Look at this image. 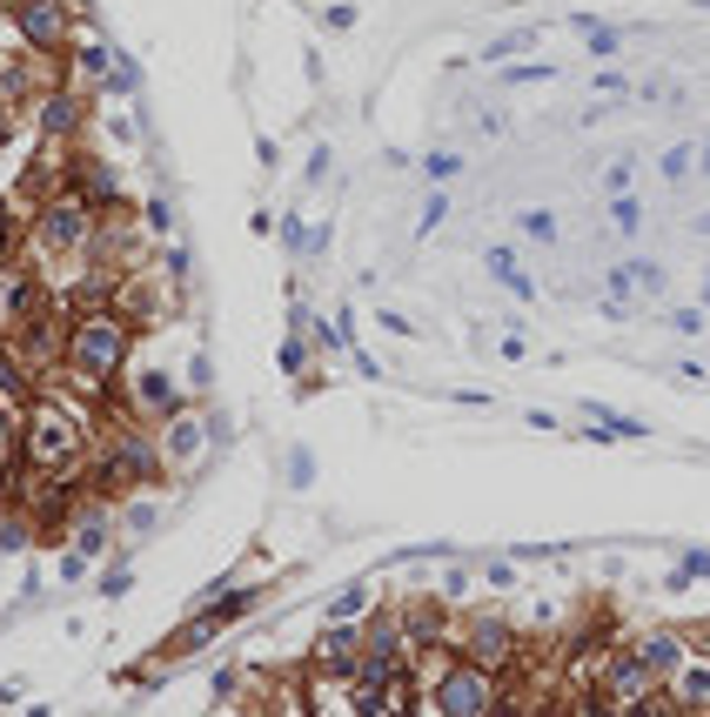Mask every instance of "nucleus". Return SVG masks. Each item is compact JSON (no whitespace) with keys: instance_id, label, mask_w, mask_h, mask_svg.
<instances>
[{"instance_id":"bb28decb","label":"nucleus","mask_w":710,"mask_h":717,"mask_svg":"<svg viewBox=\"0 0 710 717\" xmlns=\"http://www.w3.org/2000/svg\"><path fill=\"white\" fill-rule=\"evenodd\" d=\"M443 222H449V202H443V194H429V202H422V235L443 228Z\"/></svg>"},{"instance_id":"c9c22d12","label":"nucleus","mask_w":710,"mask_h":717,"mask_svg":"<svg viewBox=\"0 0 710 717\" xmlns=\"http://www.w3.org/2000/svg\"><path fill=\"white\" fill-rule=\"evenodd\" d=\"M697 8H710V0H697Z\"/></svg>"},{"instance_id":"423d86ee","label":"nucleus","mask_w":710,"mask_h":717,"mask_svg":"<svg viewBox=\"0 0 710 717\" xmlns=\"http://www.w3.org/2000/svg\"><path fill=\"white\" fill-rule=\"evenodd\" d=\"M449 651H456V657H477V664H490V670H509V664H517V651H523V637L509 630L503 611H469V617L449 630Z\"/></svg>"},{"instance_id":"9d476101","label":"nucleus","mask_w":710,"mask_h":717,"mask_svg":"<svg viewBox=\"0 0 710 717\" xmlns=\"http://www.w3.org/2000/svg\"><path fill=\"white\" fill-rule=\"evenodd\" d=\"M255 604H262V596H255V590H234V596H221V604H208L202 617H194V624H188V630L175 637V644H168V651H194V644H208V637H221L228 624H242V617H249Z\"/></svg>"},{"instance_id":"2f4dec72","label":"nucleus","mask_w":710,"mask_h":717,"mask_svg":"<svg viewBox=\"0 0 710 717\" xmlns=\"http://www.w3.org/2000/svg\"><path fill=\"white\" fill-rule=\"evenodd\" d=\"M604 188H610V194H623V188H630V162H617V168L604 175Z\"/></svg>"},{"instance_id":"a878e982","label":"nucleus","mask_w":710,"mask_h":717,"mask_svg":"<svg viewBox=\"0 0 710 717\" xmlns=\"http://www.w3.org/2000/svg\"><path fill=\"white\" fill-rule=\"evenodd\" d=\"M670 329H677V336H697V329H703V309H670Z\"/></svg>"},{"instance_id":"20e7f679","label":"nucleus","mask_w":710,"mask_h":717,"mask_svg":"<svg viewBox=\"0 0 710 717\" xmlns=\"http://www.w3.org/2000/svg\"><path fill=\"white\" fill-rule=\"evenodd\" d=\"M422 657V651H416ZM422 710H443V717H483V710H503V677L477 657H456L436 664V677L422 670Z\"/></svg>"},{"instance_id":"0eeeda50","label":"nucleus","mask_w":710,"mask_h":717,"mask_svg":"<svg viewBox=\"0 0 710 717\" xmlns=\"http://www.w3.org/2000/svg\"><path fill=\"white\" fill-rule=\"evenodd\" d=\"M48 309H54L48 275H34L27 262H8V255H0V336H21L34 315H48Z\"/></svg>"},{"instance_id":"4468645a","label":"nucleus","mask_w":710,"mask_h":717,"mask_svg":"<svg viewBox=\"0 0 710 717\" xmlns=\"http://www.w3.org/2000/svg\"><path fill=\"white\" fill-rule=\"evenodd\" d=\"M670 710H710V657H684L670 677Z\"/></svg>"},{"instance_id":"ddd939ff","label":"nucleus","mask_w":710,"mask_h":717,"mask_svg":"<svg viewBox=\"0 0 710 717\" xmlns=\"http://www.w3.org/2000/svg\"><path fill=\"white\" fill-rule=\"evenodd\" d=\"M154 436H162V463H168V469H188L194 456H202V443H208V429L194 423L188 410H175V416H168L162 429H154Z\"/></svg>"},{"instance_id":"b1692460","label":"nucleus","mask_w":710,"mask_h":717,"mask_svg":"<svg viewBox=\"0 0 710 717\" xmlns=\"http://www.w3.org/2000/svg\"><path fill=\"white\" fill-rule=\"evenodd\" d=\"M422 168H429V181H456V175H462V154H449V148H436V154H429V162H422Z\"/></svg>"},{"instance_id":"6e6552de","label":"nucleus","mask_w":710,"mask_h":717,"mask_svg":"<svg viewBox=\"0 0 710 717\" xmlns=\"http://www.w3.org/2000/svg\"><path fill=\"white\" fill-rule=\"evenodd\" d=\"M657 691H663V684H657V670L644 664L637 644L610 651V664H604V710H650Z\"/></svg>"},{"instance_id":"9b49d317","label":"nucleus","mask_w":710,"mask_h":717,"mask_svg":"<svg viewBox=\"0 0 710 717\" xmlns=\"http://www.w3.org/2000/svg\"><path fill=\"white\" fill-rule=\"evenodd\" d=\"M396 617H403V637H409V651H436V644H449V617H443V604H436V596H416V604H396Z\"/></svg>"},{"instance_id":"393cba45","label":"nucleus","mask_w":710,"mask_h":717,"mask_svg":"<svg viewBox=\"0 0 710 717\" xmlns=\"http://www.w3.org/2000/svg\"><path fill=\"white\" fill-rule=\"evenodd\" d=\"M549 74H557V67H549V61H536V67H509V88H530V81H549Z\"/></svg>"},{"instance_id":"4be33fe9","label":"nucleus","mask_w":710,"mask_h":717,"mask_svg":"<svg viewBox=\"0 0 710 717\" xmlns=\"http://www.w3.org/2000/svg\"><path fill=\"white\" fill-rule=\"evenodd\" d=\"M637 289H644V262H617L610 268V295L623 302V295H637Z\"/></svg>"},{"instance_id":"5701e85b","label":"nucleus","mask_w":710,"mask_h":717,"mask_svg":"<svg viewBox=\"0 0 710 717\" xmlns=\"http://www.w3.org/2000/svg\"><path fill=\"white\" fill-rule=\"evenodd\" d=\"M610 222H617L623 235H637V228H644V209H637V202H630V188H623V194H617V202H610Z\"/></svg>"},{"instance_id":"39448f33","label":"nucleus","mask_w":710,"mask_h":717,"mask_svg":"<svg viewBox=\"0 0 710 717\" xmlns=\"http://www.w3.org/2000/svg\"><path fill=\"white\" fill-rule=\"evenodd\" d=\"M114 403H122L128 416H141V423L162 429L175 410H188V389H181L162 363H128V369H122V382H114Z\"/></svg>"},{"instance_id":"aec40b11","label":"nucleus","mask_w":710,"mask_h":717,"mask_svg":"<svg viewBox=\"0 0 710 717\" xmlns=\"http://www.w3.org/2000/svg\"><path fill=\"white\" fill-rule=\"evenodd\" d=\"M530 48H536V27H509L483 48V61H509V54H530Z\"/></svg>"},{"instance_id":"f257e3e1","label":"nucleus","mask_w":710,"mask_h":717,"mask_svg":"<svg viewBox=\"0 0 710 717\" xmlns=\"http://www.w3.org/2000/svg\"><path fill=\"white\" fill-rule=\"evenodd\" d=\"M94 410L81 389H54L41 382L34 403L14 416V450H21V469L27 476H74L88 456H94Z\"/></svg>"},{"instance_id":"412c9836","label":"nucleus","mask_w":710,"mask_h":717,"mask_svg":"<svg viewBox=\"0 0 710 717\" xmlns=\"http://www.w3.org/2000/svg\"><path fill=\"white\" fill-rule=\"evenodd\" d=\"M576 34H583V41H589V54H597V61H610V54H617V34H610L604 21H589V14H576Z\"/></svg>"},{"instance_id":"f3484780","label":"nucleus","mask_w":710,"mask_h":717,"mask_svg":"<svg viewBox=\"0 0 710 717\" xmlns=\"http://www.w3.org/2000/svg\"><path fill=\"white\" fill-rule=\"evenodd\" d=\"M369 617V583H342L329 596V624H363Z\"/></svg>"},{"instance_id":"7c9ffc66","label":"nucleus","mask_w":710,"mask_h":717,"mask_svg":"<svg viewBox=\"0 0 710 717\" xmlns=\"http://www.w3.org/2000/svg\"><path fill=\"white\" fill-rule=\"evenodd\" d=\"M677 577H710V550H690V556H684V570H677Z\"/></svg>"},{"instance_id":"a211bd4d","label":"nucleus","mask_w":710,"mask_h":717,"mask_svg":"<svg viewBox=\"0 0 710 717\" xmlns=\"http://www.w3.org/2000/svg\"><path fill=\"white\" fill-rule=\"evenodd\" d=\"M483 262H490V275H496L509 295H536V282H530V275H517V255H509V249H490Z\"/></svg>"},{"instance_id":"1a4fd4ad","label":"nucleus","mask_w":710,"mask_h":717,"mask_svg":"<svg viewBox=\"0 0 710 717\" xmlns=\"http://www.w3.org/2000/svg\"><path fill=\"white\" fill-rule=\"evenodd\" d=\"M8 27L34 54H61L67 48V8L61 0H8Z\"/></svg>"},{"instance_id":"dca6fc26","label":"nucleus","mask_w":710,"mask_h":717,"mask_svg":"<svg viewBox=\"0 0 710 717\" xmlns=\"http://www.w3.org/2000/svg\"><path fill=\"white\" fill-rule=\"evenodd\" d=\"M583 423H589V429H604V443H644V436H650L644 423H630V416H617V410H604V403H589Z\"/></svg>"},{"instance_id":"6ab92c4d","label":"nucleus","mask_w":710,"mask_h":717,"mask_svg":"<svg viewBox=\"0 0 710 717\" xmlns=\"http://www.w3.org/2000/svg\"><path fill=\"white\" fill-rule=\"evenodd\" d=\"M517 235L536 242V249H549V242H557V215H549V209H523L517 215Z\"/></svg>"},{"instance_id":"f03ea898","label":"nucleus","mask_w":710,"mask_h":717,"mask_svg":"<svg viewBox=\"0 0 710 717\" xmlns=\"http://www.w3.org/2000/svg\"><path fill=\"white\" fill-rule=\"evenodd\" d=\"M128 355H135V323H128L114 302H101V309H81V315L67 323L61 376H67V389H81L88 403H107V389L122 382Z\"/></svg>"},{"instance_id":"cd10ccee","label":"nucleus","mask_w":710,"mask_h":717,"mask_svg":"<svg viewBox=\"0 0 710 717\" xmlns=\"http://www.w3.org/2000/svg\"><path fill=\"white\" fill-rule=\"evenodd\" d=\"M663 175L684 181V175H690V148H670V154H663Z\"/></svg>"},{"instance_id":"f704fd0d","label":"nucleus","mask_w":710,"mask_h":717,"mask_svg":"<svg viewBox=\"0 0 710 717\" xmlns=\"http://www.w3.org/2000/svg\"><path fill=\"white\" fill-rule=\"evenodd\" d=\"M703 302H710V282H703Z\"/></svg>"},{"instance_id":"7ed1b4c3","label":"nucleus","mask_w":710,"mask_h":717,"mask_svg":"<svg viewBox=\"0 0 710 717\" xmlns=\"http://www.w3.org/2000/svg\"><path fill=\"white\" fill-rule=\"evenodd\" d=\"M94 228H101V209L88 202L81 188H54L34 202V222H27V249L41 255V262H81L88 242H94Z\"/></svg>"},{"instance_id":"72a5a7b5","label":"nucleus","mask_w":710,"mask_h":717,"mask_svg":"<svg viewBox=\"0 0 710 717\" xmlns=\"http://www.w3.org/2000/svg\"><path fill=\"white\" fill-rule=\"evenodd\" d=\"M697 235H710V215H703V222H697Z\"/></svg>"},{"instance_id":"2eb2a0df","label":"nucleus","mask_w":710,"mask_h":717,"mask_svg":"<svg viewBox=\"0 0 710 717\" xmlns=\"http://www.w3.org/2000/svg\"><path fill=\"white\" fill-rule=\"evenodd\" d=\"M637 651H644V664L657 670V684H670V677H677V664L690 657V644H684L677 630H644V637H637Z\"/></svg>"},{"instance_id":"c756f323","label":"nucleus","mask_w":710,"mask_h":717,"mask_svg":"<svg viewBox=\"0 0 710 717\" xmlns=\"http://www.w3.org/2000/svg\"><path fill=\"white\" fill-rule=\"evenodd\" d=\"M128 583H135V570H107V577H101V596H122Z\"/></svg>"},{"instance_id":"f8f14e48","label":"nucleus","mask_w":710,"mask_h":717,"mask_svg":"<svg viewBox=\"0 0 710 717\" xmlns=\"http://www.w3.org/2000/svg\"><path fill=\"white\" fill-rule=\"evenodd\" d=\"M81 95H74V88H48L41 101H34V122H41V135L48 141H74V128H81Z\"/></svg>"},{"instance_id":"473e14b6","label":"nucleus","mask_w":710,"mask_h":717,"mask_svg":"<svg viewBox=\"0 0 710 717\" xmlns=\"http://www.w3.org/2000/svg\"><path fill=\"white\" fill-rule=\"evenodd\" d=\"M697 162H703V168H697V175H710V141H703V154H697Z\"/></svg>"},{"instance_id":"c85d7f7f","label":"nucleus","mask_w":710,"mask_h":717,"mask_svg":"<svg viewBox=\"0 0 710 717\" xmlns=\"http://www.w3.org/2000/svg\"><path fill=\"white\" fill-rule=\"evenodd\" d=\"M376 323H382V329H389V336H422V329H416V323H409V315H396V309H382V315H376Z\"/></svg>"}]
</instances>
